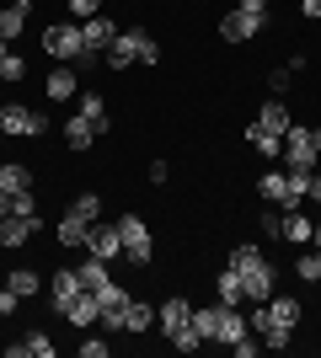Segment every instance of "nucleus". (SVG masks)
Listing matches in <instances>:
<instances>
[{
	"label": "nucleus",
	"mask_w": 321,
	"mask_h": 358,
	"mask_svg": "<svg viewBox=\"0 0 321 358\" xmlns=\"http://www.w3.org/2000/svg\"><path fill=\"white\" fill-rule=\"evenodd\" d=\"M48 129V118L38 113V107L27 102H6L0 107V134H16V139H38Z\"/></svg>",
	"instance_id": "obj_7"
},
{
	"label": "nucleus",
	"mask_w": 321,
	"mask_h": 358,
	"mask_svg": "<svg viewBox=\"0 0 321 358\" xmlns=\"http://www.w3.org/2000/svg\"><path fill=\"white\" fill-rule=\"evenodd\" d=\"M80 38H86V48L107 54V43L118 38V22H113V16H86V22H80Z\"/></svg>",
	"instance_id": "obj_14"
},
{
	"label": "nucleus",
	"mask_w": 321,
	"mask_h": 358,
	"mask_svg": "<svg viewBox=\"0 0 321 358\" xmlns=\"http://www.w3.org/2000/svg\"><path fill=\"white\" fill-rule=\"evenodd\" d=\"M0 139H6V134H0Z\"/></svg>",
	"instance_id": "obj_47"
},
{
	"label": "nucleus",
	"mask_w": 321,
	"mask_h": 358,
	"mask_svg": "<svg viewBox=\"0 0 321 358\" xmlns=\"http://www.w3.org/2000/svg\"><path fill=\"white\" fill-rule=\"evenodd\" d=\"M118 241H123V262H134V268H145L155 257V230H150V220L145 214H118Z\"/></svg>",
	"instance_id": "obj_5"
},
{
	"label": "nucleus",
	"mask_w": 321,
	"mask_h": 358,
	"mask_svg": "<svg viewBox=\"0 0 321 358\" xmlns=\"http://www.w3.org/2000/svg\"><path fill=\"white\" fill-rule=\"evenodd\" d=\"M70 214H80L86 224H97V214H102V193H80L76 203H70Z\"/></svg>",
	"instance_id": "obj_34"
},
{
	"label": "nucleus",
	"mask_w": 321,
	"mask_h": 358,
	"mask_svg": "<svg viewBox=\"0 0 321 358\" xmlns=\"http://www.w3.org/2000/svg\"><path fill=\"white\" fill-rule=\"evenodd\" d=\"M150 327H155V305H145V299L129 294V305H123V331L139 337V331H150Z\"/></svg>",
	"instance_id": "obj_23"
},
{
	"label": "nucleus",
	"mask_w": 321,
	"mask_h": 358,
	"mask_svg": "<svg viewBox=\"0 0 321 358\" xmlns=\"http://www.w3.org/2000/svg\"><path fill=\"white\" fill-rule=\"evenodd\" d=\"M64 145L80 155V150H92V145H97V129L80 118V113H70V123H64Z\"/></svg>",
	"instance_id": "obj_24"
},
{
	"label": "nucleus",
	"mask_w": 321,
	"mask_h": 358,
	"mask_svg": "<svg viewBox=\"0 0 321 358\" xmlns=\"http://www.w3.org/2000/svg\"><path fill=\"white\" fill-rule=\"evenodd\" d=\"M268 86H273V96H284V91H290V70H273V80H268Z\"/></svg>",
	"instance_id": "obj_40"
},
{
	"label": "nucleus",
	"mask_w": 321,
	"mask_h": 358,
	"mask_svg": "<svg viewBox=\"0 0 321 358\" xmlns=\"http://www.w3.org/2000/svg\"><path fill=\"white\" fill-rule=\"evenodd\" d=\"M246 331H252V327H246V315H241V305H220V337H214V343H241V337H246Z\"/></svg>",
	"instance_id": "obj_21"
},
{
	"label": "nucleus",
	"mask_w": 321,
	"mask_h": 358,
	"mask_svg": "<svg viewBox=\"0 0 321 358\" xmlns=\"http://www.w3.org/2000/svg\"><path fill=\"white\" fill-rule=\"evenodd\" d=\"M6 289H16L22 299H32L38 289H43V278H38V268H11V278H6Z\"/></svg>",
	"instance_id": "obj_29"
},
{
	"label": "nucleus",
	"mask_w": 321,
	"mask_h": 358,
	"mask_svg": "<svg viewBox=\"0 0 321 358\" xmlns=\"http://www.w3.org/2000/svg\"><path fill=\"white\" fill-rule=\"evenodd\" d=\"M246 327L262 337V348H290L294 327H300V299L290 294H273V299H262L257 310L246 315Z\"/></svg>",
	"instance_id": "obj_1"
},
{
	"label": "nucleus",
	"mask_w": 321,
	"mask_h": 358,
	"mask_svg": "<svg viewBox=\"0 0 321 358\" xmlns=\"http://www.w3.org/2000/svg\"><path fill=\"white\" fill-rule=\"evenodd\" d=\"M284 150H290V166H300V171H316V166H321L316 139H311V129H300V123H290V134H284Z\"/></svg>",
	"instance_id": "obj_9"
},
{
	"label": "nucleus",
	"mask_w": 321,
	"mask_h": 358,
	"mask_svg": "<svg viewBox=\"0 0 321 358\" xmlns=\"http://www.w3.org/2000/svg\"><path fill=\"white\" fill-rule=\"evenodd\" d=\"M86 236H92V224L80 220V214L64 209V220H59V246H86Z\"/></svg>",
	"instance_id": "obj_28"
},
{
	"label": "nucleus",
	"mask_w": 321,
	"mask_h": 358,
	"mask_svg": "<svg viewBox=\"0 0 321 358\" xmlns=\"http://www.w3.org/2000/svg\"><path fill=\"white\" fill-rule=\"evenodd\" d=\"M311 139H316V155H321V129H311Z\"/></svg>",
	"instance_id": "obj_45"
},
{
	"label": "nucleus",
	"mask_w": 321,
	"mask_h": 358,
	"mask_svg": "<svg viewBox=\"0 0 321 358\" xmlns=\"http://www.w3.org/2000/svg\"><path fill=\"white\" fill-rule=\"evenodd\" d=\"M252 123H262L268 134L284 139V134H290V123H294V118H290V102H284V96H268V102H262V113H257Z\"/></svg>",
	"instance_id": "obj_15"
},
{
	"label": "nucleus",
	"mask_w": 321,
	"mask_h": 358,
	"mask_svg": "<svg viewBox=\"0 0 321 358\" xmlns=\"http://www.w3.org/2000/svg\"><path fill=\"white\" fill-rule=\"evenodd\" d=\"M257 198L273 203V209H284V203H290V177H284V171H262L257 177Z\"/></svg>",
	"instance_id": "obj_20"
},
{
	"label": "nucleus",
	"mask_w": 321,
	"mask_h": 358,
	"mask_svg": "<svg viewBox=\"0 0 321 358\" xmlns=\"http://www.w3.org/2000/svg\"><path fill=\"white\" fill-rule=\"evenodd\" d=\"M311 246H316V252H321V224H316V230H311Z\"/></svg>",
	"instance_id": "obj_44"
},
{
	"label": "nucleus",
	"mask_w": 321,
	"mask_h": 358,
	"mask_svg": "<svg viewBox=\"0 0 321 358\" xmlns=\"http://www.w3.org/2000/svg\"><path fill=\"white\" fill-rule=\"evenodd\" d=\"M300 11H306L311 22H321V0H300Z\"/></svg>",
	"instance_id": "obj_42"
},
{
	"label": "nucleus",
	"mask_w": 321,
	"mask_h": 358,
	"mask_svg": "<svg viewBox=\"0 0 321 358\" xmlns=\"http://www.w3.org/2000/svg\"><path fill=\"white\" fill-rule=\"evenodd\" d=\"M48 294H54V310H59V315H70V310H76V299L86 294V289H80L76 268H59L54 278H48Z\"/></svg>",
	"instance_id": "obj_10"
},
{
	"label": "nucleus",
	"mask_w": 321,
	"mask_h": 358,
	"mask_svg": "<svg viewBox=\"0 0 321 358\" xmlns=\"http://www.w3.org/2000/svg\"><path fill=\"white\" fill-rule=\"evenodd\" d=\"M102 64H107V70H129V64H161V43H155L145 27H129V32H118V38L107 43Z\"/></svg>",
	"instance_id": "obj_3"
},
{
	"label": "nucleus",
	"mask_w": 321,
	"mask_h": 358,
	"mask_svg": "<svg viewBox=\"0 0 321 358\" xmlns=\"http://www.w3.org/2000/svg\"><path fill=\"white\" fill-rule=\"evenodd\" d=\"M107 353H113L107 331H92V327H86V343H80V358H107Z\"/></svg>",
	"instance_id": "obj_35"
},
{
	"label": "nucleus",
	"mask_w": 321,
	"mask_h": 358,
	"mask_svg": "<svg viewBox=\"0 0 321 358\" xmlns=\"http://www.w3.org/2000/svg\"><path fill=\"white\" fill-rule=\"evenodd\" d=\"M225 268L241 278V294L246 299H257V305H262V299L278 294V268L262 257V246H236V252L225 257Z\"/></svg>",
	"instance_id": "obj_2"
},
{
	"label": "nucleus",
	"mask_w": 321,
	"mask_h": 358,
	"mask_svg": "<svg viewBox=\"0 0 321 358\" xmlns=\"http://www.w3.org/2000/svg\"><path fill=\"white\" fill-rule=\"evenodd\" d=\"M80 48H86V38H80V22H54V27H43V54L59 64H76Z\"/></svg>",
	"instance_id": "obj_6"
},
{
	"label": "nucleus",
	"mask_w": 321,
	"mask_h": 358,
	"mask_svg": "<svg viewBox=\"0 0 321 358\" xmlns=\"http://www.w3.org/2000/svg\"><path fill=\"white\" fill-rule=\"evenodd\" d=\"M316 257H321V252H316Z\"/></svg>",
	"instance_id": "obj_48"
},
{
	"label": "nucleus",
	"mask_w": 321,
	"mask_h": 358,
	"mask_svg": "<svg viewBox=\"0 0 321 358\" xmlns=\"http://www.w3.org/2000/svg\"><path fill=\"white\" fill-rule=\"evenodd\" d=\"M262 27H268V16H257V11H241V6L220 16V38H225V43H252V38H257Z\"/></svg>",
	"instance_id": "obj_8"
},
{
	"label": "nucleus",
	"mask_w": 321,
	"mask_h": 358,
	"mask_svg": "<svg viewBox=\"0 0 321 358\" xmlns=\"http://www.w3.org/2000/svg\"><path fill=\"white\" fill-rule=\"evenodd\" d=\"M0 80H6V86H16V80H27V59H22V54H6V59H0Z\"/></svg>",
	"instance_id": "obj_32"
},
{
	"label": "nucleus",
	"mask_w": 321,
	"mask_h": 358,
	"mask_svg": "<svg viewBox=\"0 0 321 358\" xmlns=\"http://www.w3.org/2000/svg\"><path fill=\"white\" fill-rule=\"evenodd\" d=\"M11 214H27V220H43V214H38V193H32V187H22V193L11 198Z\"/></svg>",
	"instance_id": "obj_36"
},
{
	"label": "nucleus",
	"mask_w": 321,
	"mask_h": 358,
	"mask_svg": "<svg viewBox=\"0 0 321 358\" xmlns=\"http://www.w3.org/2000/svg\"><path fill=\"white\" fill-rule=\"evenodd\" d=\"M43 91L54 96V102H70V96H80V80H76V64H59V70L43 80Z\"/></svg>",
	"instance_id": "obj_19"
},
{
	"label": "nucleus",
	"mask_w": 321,
	"mask_h": 358,
	"mask_svg": "<svg viewBox=\"0 0 321 358\" xmlns=\"http://www.w3.org/2000/svg\"><path fill=\"white\" fill-rule=\"evenodd\" d=\"M6 358H54V343L48 331H27L22 343H6Z\"/></svg>",
	"instance_id": "obj_18"
},
{
	"label": "nucleus",
	"mask_w": 321,
	"mask_h": 358,
	"mask_svg": "<svg viewBox=\"0 0 321 358\" xmlns=\"http://www.w3.org/2000/svg\"><path fill=\"white\" fill-rule=\"evenodd\" d=\"M6 54H11V43H6V38H0V59H6Z\"/></svg>",
	"instance_id": "obj_46"
},
{
	"label": "nucleus",
	"mask_w": 321,
	"mask_h": 358,
	"mask_svg": "<svg viewBox=\"0 0 321 358\" xmlns=\"http://www.w3.org/2000/svg\"><path fill=\"white\" fill-rule=\"evenodd\" d=\"M311 214H300V209H284V220H278V236L290 241V246H311Z\"/></svg>",
	"instance_id": "obj_17"
},
{
	"label": "nucleus",
	"mask_w": 321,
	"mask_h": 358,
	"mask_svg": "<svg viewBox=\"0 0 321 358\" xmlns=\"http://www.w3.org/2000/svg\"><path fill=\"white\" fill-rule=\"evenodd\" d=\"M76 113H80V118H86V123L97 129V139H102V134H113V113H107V102L97 96V91H80V96H76Z\"/></svg>",
	"instance_id": "obj_12"
},
{
	"label": "nucleus",
	"mask_w": 321,
	"mask_h": 358,
	"mask_svg": "<svg viewBox=\"0 0 321 358\" xmlns=\"http://www.w3.org/2000/svg\"><path fill=\"white\" fill-rule=\"evenodd\" d=\"M241 11H257V16H268V0H236Z\"/></svg>",
	"instance_id": "obj_41"
},
{
	"label": "nucleus",
	"mask_w": 321,
	"mask_h": 358,
	"mask_svg": "<svg viewBox=\"0 0 321 358\" xmlns=\"http://www.w3.org/2000/svg\"><path fill=\"white\" fill-rule=\"evenodd\" d=\"M16 305H22V294H16V289H0V315H11Z\"/></svg>",
	"instance_id": "obj_39"
},
{
	"label": "nucleus",
	"mask_w": 321,
	"mask_h": 358,
	"mask_svg": "<svg viewBox=\"0 0 321 358\" xmlns=\"http://www.w3.org/2000/svg\"><path fill=\"white\" fill-rule=\"evenodd\" d=\"M86 252H92V257H102V262H118V257H123L118 224H92V236H86Z\"/></svg>",
	"instance_id": "obj_13"
},
{
	"label": "nucleus",
	"mask_w": 321,
	"mask_h": 358,
	"mask_svg": "<svg viewBox=\"0 0 321 358\" xmlns=\"http://www.w3.org/2000/svg\"><path fill=\"white\" fill-rule=\"evenodd\" d=\"M161 331H166V343L177 348V353H199L204 337L193 331V305H187L183 294L161 299Z\"/></svg>",
	"instance_id": "obj_4"
},
{
	"label": "nucleus",
	"mask_w": 321,
	"mask_h": 358,
	"mask_svg": "<svg viewBox=\"0 0 321 358\" xmlns=\"http://www.w3.org/2000/svg\"><path fill=\"white\" fill-rule=\"evenodd\" d=\"M76 278H80V289H86V294H97V289H102L107 278H113V262H102V257H92V252H86V262L76 268Z\"/></svg>",
	"instance_id": "obj_22"
},
{
	"label": "nucleus",
	"mask_w": 321,
	"mask_h": 358,
	"mask_svg": "<svg viewBox=\"0 0 321 358\" xmlns=\"http://www.w3.org/2000/svg\"><path fill=\"white\" fill-rule=\"evenodd\" d=\"M97 315H102V310H97V299H92V294H80V299H76V310L64 315V321H70L76 331H86V327H97Z\"/></svg>",
	"instance_id": "obj_30"
},
{
	"label": "nucleus",
	"mask_w": 321,
	"mask_h": 358,
	"mask_svg": "<svg viewBox=\"0 0 321 358\" xmlns=\"http://www.w3.org/2000/svg\"><path fill=\"white\" fill-rule=\"evenodd\" d=\"M214 299H220V305H246L241 278H236L230 268H220V273H214Z\"/></svg>",
	"instance_id": "obj_26"
},
{
	"label": "nucleus",
	"mask_w": 321,
	"mask_h": 358,
	"mask_svg": "<svg viewBox=\"0 0 321 358\" xmlns=\"http://www.w3.org/2000/svg\"><path fill=\"white\" fill-rule=\"evenodd\" d=\"M0 187H6V193H22V187H32V171L27 166H0Z\"/></svg>",
	"instance_id": "obj_31"
},
{
	"label": "nucleus",
	"mask_w": 321,
	"mask_h": 358,
	"mask_svg": "<svg viewBox=\"0 0 321 358\" xmlns=\"http://www.w3.org/2000/svg\"><path fill=\"white\" fill-rule=\"evenodd\" d=\"M193 331H199L204 343L220 337V299H214V305H193Z\"/></svg>",
	"instance_id": "obj_27"
},
{
	"label": "nucleus",
	"mask_w": 321,
	"mask_h": 358,
	"mask_svg": "<svg viewBox=\"0 0 321 358\" xmlns=\"http://www.w3.org/2000/svg\"><path fill=\"white\" fill-rule=\"evenodd\" d=\"M246 145L257 150L262 161H273L278 150H284V139H278V134H268V129H262V123H246Z\"/></svg>",
	"instance_id": "obj_25"
},
{
	"label": "nucleus",
	"mask_w": 321,
	"mask_h": 358,
	"mask_svg": "<svg viewBox=\"0 0 321 358\" xmlns=\"http://www.w3.org/2000/svg\"><path fill=\"white\" fill-rule=\"evenodd\" d=\"M38 224H43V220H27V214H6V220H0V246H6V252L27 246V241L38 236Z\"/></svg>",
	"instance_id": "obj_11"
},
{
	"label": "nucleus",
	"mask_w": 321,
	"mask_h": 358,
	"mask_svg": "<svg viewBox=\"0 0 321 358\" xmlns=\"http://www.w3.org/2000/svg\"><path fill=\"white\" fill-rule=\"evenodd\" d=\"M27 11H32V0H11V6H0V38H6V43H16V38L27 32Z\"/></svg>",
	"instance_id": "obj_16"
},
{
	"label": "nucleus",
	"mask_w": 321,
	"mask_h": 358,
	"mask_svg": "<svg viewBox=\"0 0 321 358\" xmlns=\"http://www.w3.org/2000/svg\"><path fill=\"white\" fill-rule=\"evenodd\" d=\"M257 348H262V343H252V337H241V343H230V353H236V358H257Z\"/></svg>",
	"instance_id": "obj_38"
},
{
	"label": "nucleus",
	"mask_w": 321,
	"mask_h": 358,
	"mask_svg": "<svg viewBox=\"0 0 321 358\" xmlns=\"http://www.w3.org/2000/svg\"><path fill=\"white\" fill-rule=\"evenodd\" d=\"M64 6H70V16H76V22H86V16H102V0H64Z\"/></svg>",
	"instance_id": "obj_37"
},
{
	"label": "nucleus",
	"mask_w": 321,
	"mask_h": 358,
	"mask_svg": "<svg viewBox=\"0 0 321 358\" xmlns=\"http://www.w3.org/2000/svg\"><path fill=\"white\" fill-rule=\"evenodd\" d=\"M11 198H16V193H6V187H0V220L11 214Z\"/></svg>",
	"instance_id": "obj_43"
},
{
	"label": "nucleus",
	"mask_w": 321,
	"mask_h": 358,
	"mask_svg": "<svg viewBox=\"0 0 321 358\" xmlns=\"http://www.w3.org/2000/svg\"><path fill=\"white\" fill-rule=\"evenodd\" d=\"M294 278H300V284H321V257L316 252L294 257Z\"/></svg>",
	"instance_id": "obj_33"
}]
</instances>
